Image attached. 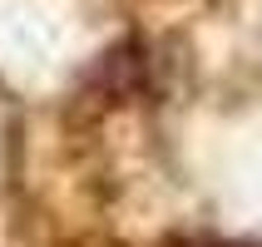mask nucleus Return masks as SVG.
Wrapping results in <instances>:
<instances>
[{"instance_id": "obj_1", "label": "nucleus", "mask_w": 262, "mask_h": 247, "mask_svg": "<svg viewBox=\"0 0 262 247\" xmlns=\"http://www.w3.org/2000/svg\"><path fill=\"white\" fill-rule=\"evenodd\" d=\"M198 247H248V242H198Z\"/></svg>"}]
</instances>
